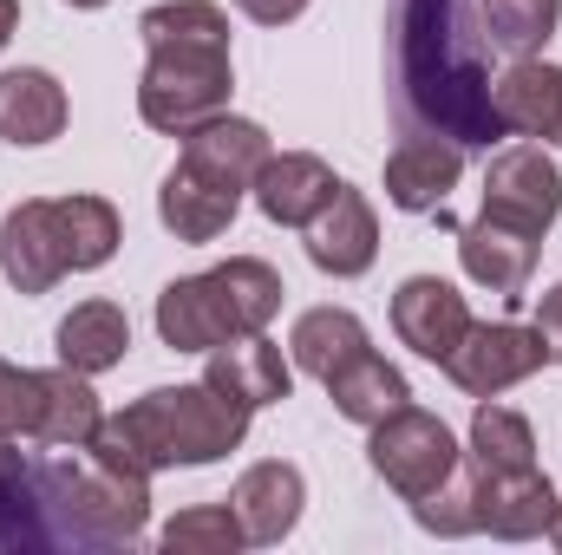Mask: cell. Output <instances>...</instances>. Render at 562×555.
I'll return each instance as SVG.
<instances>
[{
  "label": "cell",
  "mask_w": 562,
  "mask_h": 555,
  "mask_svg": "<svg viewBox=\"0 0 562 555\" xmlns=\"http://www.w3.org/2000/svg\"><path fill=\"white\" fill-rule=\"evenodd\" d=\"M393 112L413 138H451L458 150L504 138L491 105L484 33L464 0H400L393 13Z\"/></svg>",
  "instance_id": "1"
},
{
  "label": "cell",
  "mask_w": 562,
  "mask_h": 555,
  "mask_svg": "<svg viewBox=\"0 0 562 555\" xmlns=\"http://www.w3.org/2000/svg\"><path fill=\"white\" fill-rule=\"evenodd\" d=\"M144 33V79L138 118L150 132H196L203 118L229 112L236 66H229V13L216 0H164L138 20Z\"/></svg>",
  "instance_id": "2"
},
{
  "label": "cell",
  "mask_w": 562,
  "mask_h": 555,
  "mask_svg": "<svg viewBox=\"0 0 562 555\" xmlns=\"http://www.w3.org/2000/svg\"><path fill=\"white\" fill-rule=\"evenodd\" d=\"M249 438V406H236L229 393H216L210 380L196 386H157L132 399L125 412H105L99 431L86 438L92 457L119 464V471H196V464H216L229 457L236 444Z\"/></svg>",
  "instance_id": "3"
},
{
  "label": "cell",
  "mask_w": 562,
  "mask_h": 555,
  "mask_svg": "<svg viewBox=\"0 0 562 555\" xmlns=\"http://www.w3.org/2000/svg\"><path fill=\"white\" fill-rule=\"evenodd\" d=\"M46 497L66 550H132L150 523V477L86 451V464H46Z\"/></svg>",
  "instance_id": "4"
},
{
  "label": "cell",
  "mask_w": 562,
  "mask_h": 555,
  "mask_svg": "<svg viewBox=\"0 0 562 555\" xmlns=\"http://www.w3.org/2000/svg\"><path fill=\"white\" fill-rule=\"evenodd\" d=\"M367 457H373V471H380L406 503H419V497H431L438 484H451V477H458L464 444L451 438V424H445L438 412L400 406L393 418H380V424H373Z\"/></svg>",
  "instance_id": "5"
},
{
  "label": "cell",
  "mask_w": 562,
  "mask_h": 555,
  "mask_svg": "<svg viewBox=\"0 0 562 555\" xmlns=\"http://www.w3.org/2000/svg\"><path fill=\"white\" fill-rule=\"evenodd\" d=\"M543 340L537 327H517V320H471V333L451 347L445 360V380L471 399H497L510 386H524L530 373H543Z\"/></svg>",
  "instance_id": "6"
},
{
  "label": "cell",
  "mask_w": 562,
  "mask_h": 555,
  "mask_svg": "<svg viewBox=\"0 0 562 555\" xmlns=\"http://www.w3.org/2000/svg\"><path fill=\"white\" fill-rule=\"evenodd\" d=\"M484 216L550 236V223L562 216V170L550 163L543 144H504L484 163Z\"/></svg>",
  "instance_id": "7"
},
{
  "label": "cell",
  "mask_w": 562,
  "mask_h": 555,
  "mask_svg": "<svg viewBox=\"0 0 562 555\" xmlns=\"http://www.w3.org/2000/svg\"><path fill=\"white\" fill-rule=\"evenodd\" d=\"M464 471H471V510H477V530L484 536L530 543V536L550 530L557 484H550L543 464H530V471H477V464H464Z\"/></svg>",
  "instance_id": "8"
},
{
  "label": "cell",
  "mask_w": 562,
  "mask_h": 555,
  "mask_svg": "<svg viewBox=\"0 0 562 555\" xmlns=\"http://www.w3.org/2000/svg\"><path fill=\"white\" fill-rule=\"evenodd\" d=\"M393 333H400L419 360L445 366V360H451V347L471 333V301H464L445 275L400 281V294H393Z\"/></svg>",
  "instance_id": "9"
},
{
  "label": "cell",
  "mask_w": 562,
  "mask_h": 555,
  "mask_svg": "<svg viewBox=\"0 0 562 555\" xmlns=\"http://www.w3.org/2000/svg\"><path fill=\"white\" fill-rule=\"evenodd\" d=\"M373 256H380V216L353 183H340L334 203L307 223V262L334 281H353L373 269Z\"/></svg>",
  "instance_id": "10"
},
{
  "label": "cell",
  "mask_w": 562,
  "mask_h": 555,
  "mask_svg": "<svg viewBox=\"0 0 562 555\" xmlns=\"http://www.w3.org/2000/svg\"><path fill=\"white\" fill-rule=\"evenodd\" d=\"M0 550H66L46 497V464L0 438Z\"/></svg>",
  "instance_id": "11"
},
{
  "label": "cell",
  "mask_w": 562,
  "mask_h": 555,
  "mask_svg": "<svg viewBox=\"0 0 562 555\" xmlns=\"http://www.w3.org/2000/svg\"><path fill=\"white\" fill-rule=\"evenodd\" d=\"M269 150H276V144H269V132H262L256 118L216 112V118H203L196 132H183V157H177V163L203 170V177L223 183V190H256Z\"/></svg>",
  "instance_id": "12"
},
{
  "label": "cell",
  "mask_w": 562,
  "mask_h": 555,
  "mask_svg": "<svg viewBox=\"0 0 562 555\" xmlns=\"http://www.w3.org/2000/svg\"><path fill=\"white\" fill-rule=\"evenodd\" d=\"M491 105H497L504 138H543L562 150V66L510 59L504 79H491Z\"/></svg>",
  "instance_id": "13"
},
{
  "label": "cell",
  "mask_w": 562,
  "mask_h": 555,
  "mask_svg": "<svg viewBox=\"0 0 562 555\" xmlns=\"http://www.w3.org/2000/svg\"><path fill=\"white\" fill-rule=\"evenodd\" d=\"M537 256H543V236L510 229V223H497V216H477V223L458 229V262H464V275L477 281V287H491V294H504V301H517V294L530 287Z\"/></svg>",
  "instance_id": "14"
},
{
  "label": "cell",
  "mask_w": 562,
  "mask_h": 555,
  "mask_svg": "<svg viewBox=\"0 0 562 555\" xmlns=\"http://www.w3.org/2000/svg\"><path fill=\"white\" fill-rule=\"evenodd\" d=\"M334 190H340V177L314 150H269V163L256 177V209L281 229H307L334 203Z\"/></svg>",
  "instance_id": "15"
},
{
  "label": "cell",
  "mask_w": 562,
  "mask_h": 555,
  "mask_svg": "<svg viewBox=\"0 0 562 555\" xmlns=\"http://www.w3.org/2000/svg\"><path fill=\"white\" fill-rule=\"evenodd\" d=\"M301 503H307V484H301V471L294 464H249L243 477H236V490H229V510H236V523H243V536L256 543V550H276L281 536L301 523Z\"/></svg>",
  "instance_id": "16"
},
{
  "label": "cell",
  "mask_w": 562,
  "mask_h": 555,
  "mask_svg": "<svg viewBox=\"0 0 562 555\" xmlns=\"http://www.w3.org/2000/svg\"><path fill=\"white\" fill-rule=\"evenodd\" d=\"M0 275L13 281V294H46L66 275L53 236V196H26L0 216Z\"/></svg>",
  "instance_id": "17"
},
{
  "label": "cell",
  "mask_w": 562,
  "mask_h": 555,
  "mask_svg": "<svg viewBox=\"0 0 562 555\" xmlns=\"http://www.w3.org/2000/svg\"><path fill=\"white\" fill-rule=\"evenodd\" d=\"M72 105H66V86L46 72V66H7L0 72V138L13 150H40L66 132Z\"/></svg>",
  "instance_id": "18"
},
{
  "label": "cell",
  "mask_w": 562,
  "mask_h": 555,
  "mask_svg": "<svg viewBox=\"0 0 562 555\" xmlns=\"http://www.w3.org/2000/svg\"><path fill=\"white\" fill-rule=\"evenodd\" d=\"M203 380H210L216 393H229L236 406H249V412L281 406V399L294 393V366L281 360V347L269 340V333H243V340L216 347L210 366H203Z\"/></svg>",
  "instance_id": "19"
},
{
  "label": "cell",
  "mask_w": 562,
  "mask_h": 555,
  "mask_svg": "<svg viewBox=\"0 0 562 555\" xmlns=\"http://www.w3.org/2000/svg\"><path fill=\"white\" fill-rule=\"evenodd\" d=\"M458 177H464V150L451 138H406L386 157V203L406 216H431V209H445Z\"/></svg>",
  "instance_id": "20"
},
{
  "label": "cell",
  "mask_w": 562,
  "mask_h": 555,
  "mask_svg": "<svg viewBox=\"0 0 562 555\" xmlns=\"http://www.w3.org/2000/svg\"><path fill=\"white\" fill-rule=\"evenodd\" d=\"M53 353H59V366L99 380V373L125 366V353H132V314H125L119 301H79V307L53 327Z\"/></svg>",
  "instance_id": "21"
},
{
  "label": "cell",
  "mask_w": 562,
  "mask_h": 555,
  "mask_svg": "<svg viewBox=\"0 0 562 555\" xmlns=\"http://www.w3.org/2000/svg\"><path fill=\"white\" fill-rule=\"evenodd\" d=\"M236 209H243V190H223L190 163H170V177L157 190V216L177 242H216L236 223Z\"/></svg>",
  "instance_id": "22"
},
{
  "label": "cell",
  "mask_w": 562,
  "mask_h": 555,
  "mask_svg": "<svg viewBox=\"0 0 562 555\" xmlns=\"http://www.w3.org/2000/svg\"><path fill=\"white\" fill-rule=\"evenodd\" d=\"M327 399H334V412L347 418V424H380V418H393L400 406H413V386H406V373L393 366V360H380L373 347L367 353H353L347 366H334L327 380Z\"/></svg>",
  "instance_id": "23"
},
{
  "label": "cell",
  "mask_w": 562,
  "mask_h": 555,
  "mask_svg": "<svg viewBox=\"0 0 562 555\" xmlns=\"http://www.w3.org/2000/svg\"><path fill=\"white\" fill-rule=\"evenodd\" d=\"M210 294H216V307H223V327H229V340H243V333H269V320L281 314V275L262 262V256H229L223 269H210Z\"/></svg>",
  "instance_id": "24"
},
{
  "label": "cell",
  "mask_w": 562,
  "mask_h": 555,
  "mask_svg": "<svg viewBox=\"0 0 562 555\" xmlns=\"http://www.w3.org/2000/svg\"><path fill=\"white\" fill-rule=\"evenodd\" d=\"M99 393H92V380L86 373H72V366H53V373H40V412H33V444H46V451H86V438L99 431Z\"/></svg>",
  "instance_id": "25"
},
{
  "label": "cell",
  "mask_w": 562,
  "mask_h": 555,
  "mask_svg": "<svg viewBox=\"0 0 562 555\" xmlns=\"http://www.w3.org/2000/svg\"><path fill=\"white\" fill-rule=\"evenodd\" d=\"M53 236H59V262L66 275H92L119 256L125 223L105 196H53Z\"/></svg>",
  "instance_id": "26"
},
{
  "label": "cell",
  "mask_w": 562,
  "mask_h": 555,
  "mask_svg": "<svg viewBox=\"0 0 562 555\" xmlns=\"http://www.w3.org/2000/svg\"><path fill=\"white\" fill-rule=\"evenodd\" d=\"M157 340L170 353H216V347H229L223 307H216V294H210L203 275H177L157 294Z\"/></svg>",
  "instance_id": "27"
},
{
  "label": "cell",
  "mask_w": 562,
  "mask_h": 555,
  "mask_svg": "<svg viewBox=\"0 0 562 555\" xmlns=\"http://www.w3.org/2000/svg\"><path fill=\"white\" fill-rule=\"evenodd\" d=\"M373 340H367V320L353 314V307H307L301 320H294V333H288V360H294V373H307V380H327L334 366H347L353 353H367Z\"/></svg>",
  "instance_id": "28"
},
{
  "label": "cell",
  "mask_w": 562,
  "mask_h": 555,
  "mask_svg": "<svg viewBox=\"0 0 562 555\" xmlns=\"http://www.w3.org/2000/svg\"><path fill=\"white\" fill-rule=\"evenodd\" d=\"M464 464H477V471H530V464H537V431H530V418L510 412V406H497V399H477Z\"/></svg>",
  "instance_id": "29"
},
{
  "label": "cell",
  "mask_w": 562,
  "mask_h": 555,
  "mask_svg": "<svg viewBox=\"0 0 562 555\" xmlns=\"http://www.w3.org/2000/svg\"><path fill=\"white\" fill-rule=\"evenodd\" d=\"M484 39L510 59H537L562 20V0H477Z\"/></svg>",
  "instance_id": "30"
},
{
  "label": "cell",
  "mask_w": 562,
  "mask_h": 555,
  "mask_svg": "<svg viewBox=\"0 0 562 555\" xmlns=\"http://www.w3.org/2000/svg\"><path fill=\"white\" fill-rule=\"evenodd\" d=\"M170 555H236L249 550V536H243V523H236V510L229 503H196V510H177L170 523H164V536H157Z\"/></svg>",
  "instance_id": "31"
},
{
  "label": "cell",
  "mask_w": 562,
  "mask_h": 555,
  "mask_svg": "<svg viewBox=\"0 0 562 555\" xmlns=\"http://www.w3.org/2000/svg\"><path fill=\"white\" fill-rule=\"evenodd\" d=\"M413 517H419V530L431 536H477V510H471V471L458 464V477L451 484H438L431 497L413 503Z\"/></svg>",
  "instance_id": "32"
},
{
  "label": "cell",
  "mask_w": 562,
  "mask_h": 555,
  "mask_svg": "<svg viewBox=\"0 0 562 555\" xmlns=\"http://www.w3.org/2000/svg\"><path fill=\"white\" fill-rule=\"evenodd\" d=\"M33 412H40V373L0 360V438H33Z\"/></svg>",
  "instance_id": "33"
},
{
  "label": "cell",
  "mask_w": 562,
  "mask_h": 555,
  "mask_svg": "<svg viewBox=\"0 0 562 555\" xmlns=\"http://www.w3.org/2000/svg\"><path fill=\"white\" fill-rule=\"evenodd\" d=\"M537 340H543V360L562 366V281L537 294Z\"/></svg>",
  "instance_id": "34"
},
{
  "label": "cell",
  "mask_w": 562,
  "mask_h": 555,
  "mask_svg": "<svg viewBox=\"0 0 562 555\" xmlns=\"http://www.w3.org/2000/svg\"><path fill=\"white\" fill-rule=\"evenodd\" d=\"M256 26H288V20H301L307 13V0H236Z\"/></svg>",
  "instance_id": "35"
},
{
  "label": "cell",
  "mask_w": 562,
  "mask_h": 555,
  "mask_svg": "<svg viewBox=\"0 0 562 555\" xmlns=\"http://www.w3.org/2000/svg\"><path fill=\"white\" fill-rule=\"evenodd\" d=\"M20 33V0H0V46Z\"/></svg>",
  "instance_id": "36"
},
{
  "label": "cell",
  "mask_w": 562,
  "mask_h": 555,
  "mask_svg": "<svg viewBox=\"0 0 562 555\" xmlns=\"http://www.w3.org/2000/svg\"><path fill=\"white\" fill-rule=\"evenodd\" d=\"M543 536H550V543L562 550V497H557V517H550V530H543Z\"/></svg>",
  "instance_id": "37"
},
{
  "label": "cell",
  "mask_w": 562,
  "mask_h": 555,
  "mask_svg": "<svg viewBox=\"0 0 562 555\" xmlns=\"http://www.w3.org/2000/svg\"><path fill=\"white\" fill-rule=\"evenodd\" d=\"M66 7H105V0H66Z\"/></svg>",
  "instance_id": "38"
}]
</instances>
